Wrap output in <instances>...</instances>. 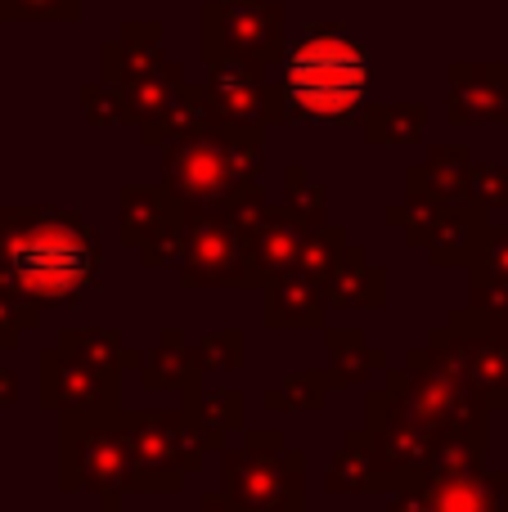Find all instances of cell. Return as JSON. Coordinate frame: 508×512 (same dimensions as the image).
<instances>
[{
	"label": "cell",
	"mask_w": 508,
	"mask_h": 512,
	"mask_svg": "<svg viewBox=\"0 0 508 512\" xmlns=\"http://www.w3.org/2000/svg\"><path fill=\"white\" fill-rule=\"evenodd\" d=\"M212 99L225 113V122L239 126H252V117H266V104H275L266 95L257 63L243 59H212Z\"/></svg>",
	"instance_id": "5b68a950"
},
{
	"label": "cell",
	"mask_w": 508,
	"mask_h": 512,
	"mask_svg": "<svg viewBox=\"0 0 508 512\" xmlns=\"http://www.w3.org/2000/svg\"><path fill=\"white\" fill-rule=\"evenodd\" d=\"M95 239L54 207H0V279L45 306H63L90 283Z\"/></svg>",
	"instance_id": "6da1fadb"
},
{
	"label": "cell",
	"mask_w": 508,
	"mask_h": 512,
	"mask_svg": "<svg viewBox=\"0 0 508 512\" xmlns=\"http://www.w3.org/2000/svg\"><path fill=\"white\" fill-rule=\"evenodd\" d=\"M77 0H0V18H72Z\"/></svg>",
	"instance_id": "8992f818"
},
{
	"label": "cell",
	"mask_w": 508,
	"mask_h": 512,
	"mask_svg": "<svg viewBox=\"0 0 508 512\" xmlns=\"http://www.w3.org/2000/svg\"><path fill=\"white\" fill-rule=\"evenodd\" d=\"M369 50L347 27H306L284 50V104L297 122L342 126L365 113Z\"/></svg>",
	"instance_id": "7a4b0ae2"
},
{
	"label": "cell",
	"mask_w": 508,
	"mask_h": 512,
	"mask_svg": "<svg viewBox=\"0 0 508 512\" xmlns=\"http://www.w3.org/2000/svg\"><path fill=\"white\" fill-rule=\"evenodd\" d=\"M207 54L261 63L279 54V5L275 0H216L207 9Z\"/></svg>",
	"instance_id": "277c9868"
},
{
	"label": "cell",
	"mask_w": 508,
	"mask_h": 512,
	"mask_svg": "<svg viewBox=\"0 0 508 512\" xmlns=\"http://www.w3.org/2000/svg\"><path fill=\"white\" fill-rule=\"evenodd\" d=\"M257 171V126H243L239 140H216V135H194L185 149L167 158V180L189 203H216L239 180Z\"/></svg>",
	"instance_id": "3957f363"
}]
</instances>
